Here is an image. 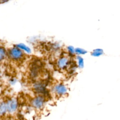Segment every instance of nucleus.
<instances>
[{
  "label": "nucleus",
  "mask_w": 120,
  "mask_h": 120,
  "mask_svg": "<svg viewBox=\"0 0 120 120\" xmlns=\"http://www.w3.org/2000/svg\"><path fill=\"white\" fill-rule=\"evenodd\" d=\"M47 101V98L45 96L38 94L29 100L28 106L34 110L37 114H40L43 111Z\"/></svg>",
  "instance_id": "1"
},
{
  "label": "nucleus",
  "mask_w": 120,
  "mask_h": 120,
  "mask_svg": "<svg viewBox=\"0 0 120 120\" xmlns=\"http://www.w3.org/2000/svg\"><path fill=\"white\" fill-rule=\"evenodd\" d=\"M9 56L14 60H20L22 59L24 56L23 52L19 48H13L9 50Z\"/></svg>",
  "instance_id": "2"
},
{
  "label": "nucleus",
  "mask_w": 120,
  "mask_h": 120,
  "mask_svg": "<svg viewBox=\"0 0 120 120\" xmlns=\"http://www.w3.org/2000/svg\"><path fill=\"white\" fill-rule=\"evenodd\" d=\"M54 90L55 95L59 97H61L65 95L67 93V89L62 84L57 85L54 88Z\"/></svg>",
  "instance_id": "3"
},
{
  "label": "nucleus",
  "mask_w": 120,
  "mask_h": 120,
  "mask_svg": "<svg viewBox=\"0 0 120 120\" xmlns=\"http://www.w3.org/2000/svg\"><path fill=\"white\" fill-rule=\"evenodd\" d=\"M69 64V59L67 57L63 56L60 58L58 61V66L60 69H64L68 67Z\"/></svg>",
  "instance_id": "4"
},
{
  "label": "nucleus",
  "mask_w": 120,
  "mask_h": 120,
  "mask_svg": "<svg viewBox=\"0 0 120 120\" xmlns=\"http://www.w3.org/2000/svg\"><path fill=\"white\" fill-rule=\"evenodd\" d=\"M6 54L7 53L5 49L1 46H0V62L5 60Z\"/></svg>",
  "instance_id": "5"
},
{
  "label": "nucleus",
  "mask_w": 120,
  "mask_h": 120,
  "mask_svg": "<svg viewBox=\"0 0 120 120\" xmlns=\"http://www.w3.org/2000/svg\"><path fill=\"white\" fill-rule=\"evenodd\" d=\"M103 53V51L101 49H96L91 52V55L95 57L99 56Z\"/></svg>",
  "instance_id": "6"
},
{
  "label": "nucleus",
  "mask_w": 120,
  "mask_h": 120,
  "mask_svg": "<svg viewBox=\"0 0 120 120\" xmlns=\"http://www.w3.org/2000/svg\"><path fill=\"white\" fill-rule=\"evenodd\" d=\"M76 51L77 52L80 53V54H85L87 52V51H86L85 50L82 49H80V48H78L76 50Z\"/></svg>",
  "instance_id": "7"
},
{
  "label": "nucleus",
  "mask_w": 120,
  "mask_h": 120,
  "mask_svg": "<svg viewBox=\"0 0 120 120\" xmlns=\"http://www.w3.org/2000/svg\"><path fill=\"white\" fill-rule=\"evenodd\" d=\"M78 61L79 62V66L81 67H83V59L80 57H79Z\"/></svg>",
  "instance_id": "8"
},
{
  "label": "nucleus",
  "mask_w": 120,
  "mask_h": 120,
  "mask_svg": "<svg viewBox=\"0 0 120 120\" xmlns=\"http://www.w3.org/2000/svg\"><path fill=\"white\" fill-rule=\"evenodd\" d=\"M1 72H0V77H1Z\"/></svg>",
  "instance_id": "9"
}]
</instances>
